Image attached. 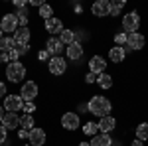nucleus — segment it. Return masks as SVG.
<instances>
[{"mask_svg":"<svg viewBox=\"0 0 148 146\" xmlns=\"http://www.w3.org/2000/svg\"><path fill=\"white\" fill-rule=\"evenodd\" d=\"M113 111V103L109 101L105 95H93L91 99L87 101V112H91L93 117L103 119V117H109Z\"/></svg>","mask_w":148,"mask_h":146,"instance_id":"f257e3e1","label":"nucleus"},{"mask_svg":"<svg viewBox=\"0 0 148 146\" xmlns=\"http://www.w3.org/2000/svg\"><path fill=\"white\" fill-rule=\"evenodd\" d=\"M26 73H28V69H26V65H24L22 61H10L6 65V79L10 83H22Z\"/></svg>","mask_w":148,"mask_h":146,"instance_id":"f03ea898","label":"nucleus"},{"mask_svg":"<svg viewBox=\"0 0 148 146\" xmlns=\"http://www.w3.org/2000/svg\"><path fill=\"white\" fill-rule=\"evenodd\" d=\"M121 26H123V32L125 34H134V32H138V28H140V14L136 10L126 12L125 16H123V20H121Z\"/></svg>","mask_w":148,"mask_h":146,"instance_id":"7ed1b4c3","label":"nucleus"},{"mask_svg":"<svg viewBox=\"0 0 148 146\" xmlns=\"http://www.w3.org/2000/svg\"><path fill=\"white\" fill-rule=\"evenodd\" d=\"M18 95L24 99V103H34L38 99V95H40V85L36 81H32V79L30 81H24Z\"/></svg>","mask_w":148,"mask_h":146,"instance_id":"20e7f679","label":"nucleus"},{"mask_svg":"<svg viewBox=\"0 0 148 146\" xmlns=\"http://www.w3.org/2000/svg\"><path fill=\"white\" fill-rule=\"evenodd\" d=\"M59 123H61V128H65V130H69V132H73V130H77V128L81 126V119H79L77 112L67 111V112L61 114Z\"/></svg>","mask_w":148,"mask_h":146,"instance_id":"39448f33","label":"nucleus"},{"mask_svg":"<svg viewBox=\"0 0 148 146\" xmlns=\"http://www.w3.org/2000/svg\"><path fill=\"white\" fill-rule=\"evenodd\" d=\"M47 71H49L51 75H56V77H61V75L67 71V59L63 56L51 57V59L47 61Z\"/></svg>","mask_w":148,"mask_h":146,"instance_id":"423d86ee","label":"nucleus"},{"mask_svg":"<svg viewBox=\"0 0 148 146\" xmlns=\"http://www.w3.org/2000/svg\"><path fill=\"white\" fill-rule=\"evenodd\" d=\"M0 28H2V32L6 36L16 34V30H18V18H16V14L14 12H6L2 16V20H0Z\"/></svg>","mask_w":148,"mask_h":146,"instance_id":"0eeeda50","label":"nucleus"},{"mask_svg":"<svg viewBox=\"0 0 148 146\" xmlns=\"http://www.w3.org/2000/svg\"><path fill=\"white\" fill-rule=\"evenodd\" d=\"M46 49L49 51L51 57H59L61 53H65V45H63V42H61L57 36H49V38H47Z\"/></svg>","mask_w":148,"mask_h":146,"instance_id":"6e6552de","label":"nucleus"},{"mask_svg":"<svg viewBox=\"0 0 148 146\" xmlns=\"http://www.w3.org/2000/svg\"><path fill=\"white\" fill-rule=\"evenodd\" d=\"M2 107H4V111H8V112H18L24 109V99L20 95H6Z\"/></svg>","mask_w":148,"mask_h":146,"instance_id":"1a4fd4ad","label":"nucleus"},{"mask_svg":"<svg viewBox=\"0 0 148 146\" xmlns=\"http://www.w3.org/2000/svg\"><path fill=\"white\" fill-rule=\"evenodd\" d=\"M144 45H146V38H144L142 34H138V32H134V34H128L125 49L126 51H140Z\"/></svg>","mask_w":148,"mask_h":146,"instance_id":"9d476101","label":"nucleus"},{"mask_svg":"<svg viewBox=\"0 0 148 146\" xmlns=\"http://www.w3.org/2000/svg\"><path fill=\"white\" fill-rule=\"evenodd\" d=\"M91 14L95 18H107L111 14V2L109 0H97L91 4Z\"/></svg>","mask_w":148,"mask_h":146,"instance_id":"9b49d317","label":"nucleus"},{"mask_svg":"<svg viewBox=\"0 0 148 146\" xmlns=\"http://www.w3.org/2000/svg\"><path fill=\"white\" fill-rule=\"evenodd\" d=\"M87 65H89V71H91V73L101 75V73H105V71H107V59L97 53V56H91V57H89V63H87Z\"/></svg>","mask_w":148,"mask_h":146,"instance_id":"f8f14e48","label":"nucleus"},{"mask_svg":"<svg viewBox=\"0 0 148 146\" xmlns=\"http://www.w3.org/2000/svg\"><path fill=\"white\" fill-rule=\"evenodd\" d=\"M83 53H85V47L79 42H73L71 45L65 47V59H69V61H79Z\"/></svg>","mask_w":148,"mask_h":146,"instance_id":"ddd939ff","label":"nucleus"},{"mask_svg":"<svg viewBox=\"0 0 148 146\" xmlns=\"http://www.w3.org/2000/svg\"><path fill=\"white\" fill-rule=\"evenodd\" d=\"M44 28H46V32L49 36H57L59 38V34L65 30V26H63V22L57 18V16H53V18H49V20H46L44 22Z\"/></svg>","mask_w":148,"mask_h":146,"instance_id":"4468645a","label":"nucleus"},{"mask_svg":"<svg viewBox=\"0 0 148 146\" xmlns=\"http://www.w3.org/2000/svg\"><path fill=\"white\" fill-rule=\"evenodd\" d=\"M30 144L32 146H44L46 144V140H47V134H46V130L44 128H40V126H36V128H32L30 130Z\"/></svg>","mask_w":148,"mask_h":146,"instance_id":"2eb2a0df","label":"nucleus"},{"mask_svg":"<svg viewBox=\"0 0 148 146\" xmlns=\"http://www.w3.org/2000/svg\"><path fill=\"white\" fill-rule=\"evenodd\" d=\"M97 126H99V132L111 134L114 128H116V119H114L113 114H109V117H103V119H99Z\"/></svg>","mask_w":148,"mask_h":146,"instance_id":"dca6fc26","label":"nucleus"},{"mask_svg":"<svg viewBox=\"0 0 148 146\" xmlns=\"http://www.w3.org/2000/svg\"><path fill=\"white\" fill-rule=\"evenodd\" d=\"M126 59V49L125 47H121V45H113V47H109V61L111 63H123Z\"/></svg>","mask_w":148,"mask_h":146,"instance_id":"f3484780","label":"nucleus"},{"mask_svg":"<svg viewBox=\"0 0 148 146\" xmlns=\"http://www.w3.org/2000/svg\"><path fill=\"white\" fill-rule=\"evenodd\" d=\"M2 126L6 130H18L20 128V117H18V112H6L4 119H2Z\"/></svg>","mask_w":148,"mask_h":146,"instance_id":"a211bd4d","label":"nucleus"},{"mask_svg":"<svg viewBox=\"0 0 148 146\" xmlns=\"http://www.w3.org/2000/svg\"><path fill=\"white\" fill-rule=\"evenodd\" d=\"M12 38H14L16 45H30L32 32H30V28H18V30H16V34L12 36Z\"/></svg>","mask_w":148,"mask_h":146,"instance_id":"6ab92c4d","label":"nucleus"},{"mask_svg":"<svg viewBox=\"0 0 148 146\" xmlns=\"http://www.w3.org/2000/svg\"><path fill=\"white\" fill-rule=\"evenodd\" d=\"M89 144L91 146H113V138H111V134L99 132L97 136H93L91 140H89Z\"/></svg>","mask_w":148,"mask_h":146,"instance_id":"aec40b11","label":"nucleus"},{"mask_svg":"<svg viewBox=\"0 0 148 146\" xmlns=\"http://www.w3.org/2000/svg\"><path fill=\"white\" fill-rule=\"evenodd\" d=\"M14 14L18 18V26L20 28H28V24H30V12H28V8H20V10H16Z\"/></svg>","mask_w":148,"mask_h":146,"instance_id":"412c9836","label":"nucleus"},{"mask_svg":"<svg viewBox=\"0 0 148 146\" xmlns=\"http://www.w3.org/2000/svg\"><path fill=\"white\" fill-rule=\"evenodd\" d=\"M97 85L101 87V89H113V75L111 73H101L99 77H97Z\"/></svg>","mask_w":148,"mask_h":146,"instance_id":"4be33fe9","label":"nucleus"},{"mask_svg":"<svg viewBox=\"0 0 148 146\" xmlns=\"http://www.w3.org/2000/svg\"><path fill=\"white\" fill-rule=\"evenodd\" d=\"M0 49H2L4 53H10L12 49H16V42H14V38H12V36H4V38L0 40Z\"/></svg>","mask_w":148,"mask_h":146,"instance_id":"5701e85b","label":"nucleus"},{"mask_svg":"<svg viewBox=\"0 0 148 146\" xmlns=\"http://www.w3.org/2000/svg\"><path fill=\"white\" fill-rule=\"evenodd\" d=\"M59 40L63 42V45L67 47V45H71L73 42H75V30H71V28H65L61 34H59Z\"/></svg>","mask_w":148,"mask_h":146,"instance_id":"b1692460","label":"nucleus"},{"mask_svg":"<svg viewBox=\"0 0 148 146\" xmlns=\"http://www.w3.org/2000/svg\"><path fill=\"white\" fill-rule=\"evenodd\" d=\"M38 16L46 22V20H49V18H53V6H49V4H42L40 8H38Z\"/></svg>","mask_w":148,"mask_h":146,"instance_id":"393cba45","label":"nucleus"},{"mask_svg":"<svg viewBox=\"0 0 148 146\" xmlns=\"http://www.w3.org/2000/svg\"><path fill=\"white\" fill-rule=\"evenodd\" d=\"M81 130H83V134L91 136V138L99 134V126H97V123H93V121H87V123L81 126Z\"/></svg>","mask_w":148,"mask_h":146,"instance_id":"a878e982","label":"nucleus"},{"mask_svg":"<svg viewBox=\"0 0 148 146\" xmlns=\"http://www.w3.org/2000/svg\"><path fill=\"white\" fill-rule=\"evenodd\" d=\"M20 128H24V130H32V128H36L34 114H24V117H20Z\"/></svg>","mask_w":148,"mask_h":146,"instance_id":"bb28decb","label":"nucleus"},{"mask_svg":"<svg viewBox=\"0 0 148 146\" xmlns=\"http://www.w3.org/2000/svg\"><path fill=\"white\" fill-rule=\"evenodd\" d=\"M134 134H136V138L142 140V142L148 140V123H140L138 124L136 128H134Z\"/></svg>","mask_w":148,"mask_h":146,"instance_id":"cd10ccee","label":"nucleus"},{"mask_svg":"<svg viewBox=\"0 0 148 146\" xmlns=\"http://www.w3.org/2000/svg\"><path fill=\"white\" fill-rule=\"evenodd\" d=\"M126 6V2L125 0H119V2H111V18H116V16H121V10Z\"/></svg>","mask_w":148,"mask_h":146,"instance_id":"c85d7f7f","label":"nucleus"},{"mask_svg":"<svg viewBox=\"0 0 148 146\" xmlns=\"http://www.w3.org/2000/svg\"><path fill=\"white\" fill-rule=\"evenodd\" d=\"M126 40H128V34H125V32H116V34H114V45L125 47V45H126Z\"/></svg>","mask_w":148,"mask_h":146,"instance_id":"c756f323","label":"nucleus"},{"mask_svg":"<svg viewBox=\"0 0 148 146\" xmlns=\"http://www.w3.org/2000/svg\"><path fill=\"white\" fill-rule=\"evenodd\" d=\"M38 59H40V61H44V63H47V61L51 59V56H49V51H47V49H40V51H38Z\"/></svg>","mask_w":148,"mask_h":146,"instance_id":"7c9ffc66","label":"nucleus"},{"mask_svg":"<svg viewBox=\"0 0 148 146\" xmlns=\"http://www.w3.org/2000/svg\"><path fill=\"white\" fill-rule=\"evenodd\" d=\"M24 111H26V114H34L38 107H36V103H24Z\"/></svg>","mask_w":148,"mask_h":146,"instance_id":"2f4dec72","label":"nucleus"},{"mask_svg":"<svg viewBox=\"0 0 148 146\" xmlns=\"http://www.w3.org/2000/svg\"><path fill=\"white\" fill-rule=\"evenodd\" d=\"M16 51H18V56L22 57L26 53H30V45H16Z\"/></svg>","mask_w":148,"mask_h":146,"instance_id":"473e14b6","label":"nucleus"},{"mask_svg":"<svg viewBox=\"0 0 148 146\" xmlns=\"http://www.w3.org/2000/svg\"><path fill=\"white\" fill-rule=\"evenodd\" d=\"M97 77H99V75H95V73H91V71H89V73L85 75V83H87V85H91V83H97Z\"/></svg>","mask_w":148,"mask_h":146,"instance_id":"72a5a7b5","label":"nucleus"},{"mask_svg":"<svg viewBox=\"0 0 148 146\" xmlns=\"http://www.w3.org/2000/svg\"><path fill=\"white\" fill-rule=\"evenodd\" d=\"M6 95H10V93H8V87H6L4 81H0V99H4Z\"/></svg>","mask_w":148,"mask_h":146,"instance_id":"f704fd0d","label":"nucleus"},{"mask_svg":"<svg viewBox=\"0 0 148 146\" xmlns=\"http://www.w3.org/2000/svg\"><path fill=\"white\" fill-rule=\"evenodd\" d=\"M6 132H8V130H6V128L0 124V146L4 144V142H8V138H6Z\"/></svg>","mask_w":148,"mask_h":146,"instance_id":"c9c22d12","label":"nucleus"},{"mask_svg":"<svg viewBox=\"0 0 148 146\" xmlns=\"http://www.w3.org/2000/svg\"><path fill=\"white\" fill-rule=\"evenodd\" d=\"M18 138H20V140H26V138H30V130L18 128Z\"/></svg>","mask_w":148,"mask_h":146,"instance_id":"e433bc0d","label":"nucleus"},{"mask_svg":"<svg viewBox=\"0 0 148 146\" xmlns=\"http://www.w3.org/2000/svg\"><path fill=\"white\" fill-rule=\"evenodd\" d=\"M30 4H32V6H36V8H40L44 2H42V0H30Z\"/></svg>","mask_w":148,"mask_h":146,"instance_id":"4c0bfd02","label":"nucleus"},{"mask_svg":"<svg viewBox=\"0 0 148 146\" xmlns=\"http://www.w3.org/2000/svg\"><path fill=\"white\" fill-rule=\"evenodd\" d=\"M130 146H144V142H142V140H138V138H134V140L130 142Z\"/></svg>","mask_w":148,"mask_h":146,"instance_id":"58836bf2","label":"nucleus"},{"mask_svg":"<svg viewBox=\"0 0 148 146\" xmlns=\"http://www.w3.org/2000/svg\"><path fill=\"white\" fill-rule=\"evenodd\" d=\"M4 114H6V111H4V107L0 105V124H2V119H4Z\"/></svg>","mask_w":148,"mask_h":146,"instance_id":"ea45409f","label":"nucleus"},{"mask_svg":"<svg viewBox=\"0 0 148 146\" xmlns=\"http://www.w3.org/2000/svg\"><path fill=\"white\" fill-rule=\"evenodd\" d=\"M77 146H91V144H89V142H79Z\"/></svg>","mask_w":148,"mask_h":146,"instance_id":"a19ab883","label":"nucleus"},{"mask_svg":"<svg viewBox=\"0 0 148 146\" xmlns=\"http://www.w3.org/2000/svg\"><path fill=\"white\" fill-rule=\"evenodd\" d=\"M2 38H4V32H2V28H0V40H2Z\"/></svg>","mask_w":148,"mask_h":146,"instance_id":"79ce46f5","label":"nucleus"},{"mask_svg":"<svg viewBox=\"0 0 148 146\" xmlns=\"http://www.w3.org/2000/svg\"><path fill=\"white\" fill-rule=\"evenodd\" d=\"M20 146H32V144H20Z\"/></svg>","mask_w":148,"mask_h":146,"instance_id":"37998d69","label":"nucleus"},{"mask_svg":"<svg viewBox=\"0 0 148 146\" xmlns=\"http://www.w3.org/2000/svg\"><path fill=\"white\" fill-rule=\"evenodd\" d=\"M0 53H2V49H0Z\"/></svg>","mask_w":148,"mask_h":146,"instance_id":"c03bdc74","label":"nucleus"}]
</instances>
